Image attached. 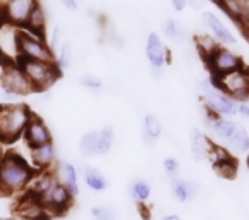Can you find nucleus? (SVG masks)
<instances>
[{
	"label": "nucleus",
	"mask_w": 249,
	"mask_h": 220,
	"mask_svg": "<svg viewBox=\"0 0 249 220\" xmlns=\"http://www.w3.org/2000/svg\"><path fill=\"white\" fill-rule=\"evenodd\" d=\"M22 140H24L28 148H36V147H41V145L52 143V141H53V136H52V131L47 126V122H45L40 115L33 114V117L30 119L24 132H22Z\"/></svg>",
	"instance_id": "obj_15"
},
{
	"label": "nucleus",
	"mask_w": 249,
	"mask_h": 220,
	"mask_svg": "<svg viewBox=\"0 0 249 220\" xmlns=\"http://www.w3.org/2000/svg\"><path fill=\"white\" fill-rule=\"evenodd\" d=\"M72 60H74L72 45H71V41H62V43L59 45V48L55 50V66L62 73V71L69 69Z\"/></svg>",
	"instance_id": "obj_26"
},
{
	"label": "nucleus",
	"mask_w": 249,
	"mask_h": 220,
	"mask_svg": "<svg viewBox=\"0 0 249 220\" xmlns=\"http://www.w3.org/2000/svg\"><path fill=\"white\" fill-rule=\"evenodd\" d=\"M196 88H198L199 95H201L208 114L227 119H232L237 115V102L229 95H225L224 92H220L212 79H199L196 83Z\"/></svg>",
	"instance_id": "obj_4"
},
{
	"label": "nucleus",
	"mask_w": 249,
	"mask_h": 220,
	"mask_svg": "<svg viewBox=\"0 0 249 220\" xmlns=\"http://www.w3.org/2000/svg\"><path fill=\"white\" fill-rule=\"evenodd\" d=\"M91 217L93 220H117V215L110 206H93Z\"/></svg>",
	"instance_id": "obj_31"
},
{
	"label": "nucleus",
	"mask_w": 249,
	"mask_h": 220,
	"mask_svg": "<svg viewBox=\"0 0 249 220\" xmlns=\"http://www.w3.org/2000/svg\"><path fill=\"white\" fill-rule=\"evenodd\" d=\"M79 151L83 157H98V132L89 131L81 136Z\"/></svg>",
	"instance_id": "obj_27"
},
{
	"label": "nucleus",
	"mask_w": 249,
	"mask_h": 220,
	"mask_svg": "<svg viewBox=\"0 0 249 220\" xmlns=\"http://www.w3.org/2000/svg\"><path fill=\"white\" fill-rule=\"evenodd\" d=\"M203 22H205V26L208 28L210 37L218 45H224V47H231V48L237 45L235 35L232 33L231 28H229L215 12H205V14H203Z\"/></svg>",
	"instance_id": "obj_16"
},
{
	"label": "nucleus",
	"mask_w": 249,
	"mask_h": 220,
	"mask_svg": "<svg viewBox=\"0 0 249 220\" xmlns=\"http://www.w3.org/2000/svg\"><path fill=\"white\" fill-rule=\"evenodd\" d=\"M19 67L26 77L30 79L35 93H43L57 83L60 77V71L57 69L55 62H41V60H19Z\"/></svg>",
	"instance_id": "obj_5"
},
{
	"label": "nucleus",
	"mask_w": 249,
	"mask_h": 220,
	"mask_svg": "<svg viewBox=\"0 0 249 220\" xmlns=\"http://www.w3.org/2000/svg\"><path fill=\"white\" fill-rule=\"evenodd\" d=\"M212 147L210 140L206 138V134L198 128H193L189 132V150H191V157L195 162H203L206 160V155L208 150Z\"/></svg>",
	"instance_id": "obj_21"
},
{
	"label": "nucleus",
	"mask_w": 249,
	"mask_h": 220,
	"mask_svg": "<svg viewBox=\"0 0 249 220\" xmlns=\"http://www.w3.org/2000/svg\"><path fill=\"white\" fill-rule=\"evenodd\" d=\"M60 4H62L64 9L71 12H76L79 9V0H60Z\"/></svg>",
	"instance_id": "obj_35"
},
{
	"label": "nucleus",
	"mask_w": 249,
	"mask_h": 220,
	"mask_svg": "<svg viewBox=\"0 0 249 220\" xmlns=\"http://www.w3.org/2000/svg\"><path fill=\"white\" fill-rule=\"evenodd\" d=\"M161 33L167 40L174 41V43H186L187 40V31L179 21L176 19H167L161 26Z\"/></svg>",
	"instance_id": "obj_25"
},
{
	"label": "nucleus",
	"mask_w": 249,
	"mask_h": 220,
	"mask_svg": "<svg viewBox=\"0 0 249 220\" xmlns=\"http://www.w3.org/2000/svg\"><path fill=\"white\" fill-rule=\"evenodd\" d=\"M0 2H2V0H0Z\"/></svg>",
	"instance_id": "obj_44"
},
{
	"label": "nucleus",
	"mask_w": 249,
	"mask_h": 220,
	"mask_svg": "<svg viewBox=\"0 0 249 220\" xmlns=\"http://www.w3.org/2000/svg\"><path fill=\"white\" fill-rule=\"evenodd\" d=\"M52 174H53L57 183H60L67 191H69L72 198H77V196H79V193H81L79 170L76 169V165L71 164V162H59V164L53 165Z\"/></svg>",
	"instance_id": "obj_17"
},
{
	"label": "nucleus",
	"mask_w": 249,
	"mask_h": 220,
	"mask_svg": "<svg viewBox=\"0 0 249 220\" xmlns=\"http://www.w3.org/2000/svg\"><path fill=\"white\" fill-rule=\"evenodd\" d=\"M19 41H21V28L11 22H0V62L18 64L21 60L19 55Z\"/></svg>",
	"instance_id": "obj_12"
},
{
	"label": "nucleus",
	"mask_w": 249,
	"mask_h": 220,
	"mask_svg": "<svg viewBox=\"0 0 249 220\" xmlns=\"http://www.w3.org/2000/svg\"><path fill=\"white\" fill-rule=\"evenodd\" d=\"M198 47H199V52H201L203 57H206L210 52H213L216 47H218V43H216L212 37H198Z\"/></svg>",
	"instance_id": "obj_33"
},
{
	"label": "nucleus",
	"mask_w": 249,
	"mask_h": 220,
	"mask_svg": "<svg viewBox=\"0 0 249 220\" xmlns=\"http://www.w3.org/2000/svg\"><path fill=\"white\" fill-rule=\"evenodd\" d=\"M160 220H180V217L179 215H165V217H161Z\"/></svg>",
	"instance_id": "obj_38"
},
{
	"label": "nucleus",
	"mask_w": 249,
	"mask_h": 220,
	"mask_svg": "<svg viewBox=\"0 0 249 220\" xmlns=\"http://www.w3.org/2000/svg\"><path fill=\"white\" fill-rule=\"evenodd\" d=\"M38 198H40V202L43 203V206L47 208V212L50 213L52 219L57 215L66 213L67 210L71 208L72 200H74L72 196H71L69 191H67L60 183L55 181V177H53V181L48 184L47 189L41 191L40 195H38Z\"/></svg>",
	"instance_id": "obj_9"
},
{
	"label": "nucleus",
	"mask_w": 249,
	"mask_h": 220,
	"mask_svg": "<svg viewBox=\"0 0 249 220\" xmlns=\"http://www.w3.org/2000/svg\"><path fill=\"white\" fill-rule=\"evenodd\" d=\"M187 5H189V7H193L195 11L201 12L203 9H205V5H206V0H187Z\"/></svg>",
	"instance_id": "obj_36"
},
{
	"label": "nucleus",
	"mask_w": 249,
	"mask_h": 220,
	"mask_svg": "<svg viewBox=\"0 0 249 220\" xmlns=\"http://www.w3.org/2000/svg\"><path fill=\"white\" fill-rule=\"evenodd\" d=\"M19 55L24 60H41V62H55V55L48 45L45 35L21 28V41H19Z\"/></svg>",
	"instance_id": "obj_6"
},
{
	"label": "nucleus",
	"mask_w": 249,
	"mask_h": 220,
	"mask_svg": "<svg viewBox=\"0 0 249 220\" xmlns=\"http://www.w3.org/2000/svg\"><path fill=\"white\" fill-rule=\"evenodd\" d=\"M163 134V124L155 114H148L143 119V141L148 147L157 145V141Z\"/></svg>",
	"instance_id": "obj_22"
},
{
	"label": "nucleus",
	"mask_w": 249,
	"mask_h": 220,
	"mask_svg": "<svg viewBox=\"0 0 249 220\" xmlns=\"http://www.w3.org/2000/svg\"><path fill=\"white\" fill-rule=\"evenodd\" d=\"M81 174H83V179H85L86 186L89 187L95 193H102L108 187V181L103 176V172H100L96 167H91V165H83L81 169Z\"/></svg>",
	"instance_id": "obj_23"
},
{
	"label": "nucleus",
	"mask_w": 249,
	"mask_h": 220,
	"mask_svg": "<svg viewBox=\"0 0 249 220\" xmlns=\"http://www.w3.org/2000/svg\"><path fill=\"white\" fill-rule=\"evenodd\" d=\"M237 115L249 121V102H237Z\"/></svg>",
	"instance_id": "obj_34"
},
{
	"label": "nucleus",
	"mask_w": 249,
	"mask_h": 220,
	"mask_svg": "<svg viewBox=\"0 0 249 220\" xmlns=\"http://www.w3.org/2000/svg\"><path fill=\"white\" fill-rule=\"evenodd\" d=\"M129 198L136 203V205H144L146 202H150L151 198V184L146 179H134L129 184Z\"/></svg>",
	"instance_id": "obj_24"
},
{
	"label": "nucleus",
	"mask_w": 249,
	"mask_h": 220,
	"mask_svg": "<svg viewBox=\"0 0 249 220\" xmlns=\"http://www.w3.org/2000/svg\"><path fill=\"white\" fill-rule=\"evenodd\" d=\"M16 213L19 220H50V213L43 206L38 196H35L30 191H24L16 205Z\"/></svg>",
	"instance_id": "obj_14"
},
{
	"label": "nucleus",
	"mask_w": 249,
	"mask_h": 220,
	"mask_svg": "<svg viewBox=\"0 0 249 220\" xmlns=\"http://www.w3.org/2000/svg\"><path fill=\"white\" fill-rule=\"evenodd\" d=\"M33 110L30 105L21 102H11L0 105V141L12 143L22 138L26 126L33 117Z\"/></svg>",
	"instance_id": "obj_3"
},
{
	"label": "nucleus",
	"mask_w": 249,
	"mask_h": 220,
	"mask_svg": "<svg viewBox=\"0 0 249 220\" xmlns=\"http://www.w3.org/2000/svg\"><path fill=\"white\" fill-rule=\"evenodd\" d=\"M40 4V0H2L0 2V18L18 28H26L31 14Z\"/></svg>",
	"instance_id": "obj_11"
},
{
	"label": "nucleus",
	"mask_w": 249,
	"mask_h": 220,
	"mask_svg": "<svg viewBox=\"0 0 249 220\" xmlns=\"http://www.w3.org/2000/svg\"><path fill=\"white\" fill-rule=\"evenodd\" d=\"M206 66L208 69L213 73V76H224V74L231 73V71H235L239 67H242V57L234 52L231 47H224V45H218L213 52H210L205 57Z\"/></svg>",
	"instance_id": "obj_10"
},
{
	"label": "nucleus",
	"mask_w": 249,
	"mask_h": 220,
	"mask_svg": "<svg viewBox=\"0 0 249 220\" xmlns=\"http://www.w3.org/2000/svg\"><path fill=\"white\" fill-rule=\"evenodd\" d=\"M248 167H249V155H248Z\"/></svg>",
	"instance_id": "obj_41"
},
{
	"label": "nucleus",
	"mask_w": 249,
	"mask_h": 220,
	"mask_svg": "<svg viewBox=\"0 0 249 220\" xmlns=\"http://www.w3.org/2000/svg\"><path fill=\"white\" fill-rule=\"evenodd\" d=\"M161 167H163V172L170 177H176L180 170V164L176 157H167L163 160V164H161Z\"/></svg>",
	"instance_id": "obj_32"
},
{
	"label": "nucleus",
	"mask_w": 249,
	"mask_h": 220,
	"mask_svg": "<svg viewBox=\"0 0 249 220\" xmlns=\"http://www.w3.org/2000/svg\"><path fill=\"white\" fill-rule=\"evenodd\" d=\"M220 7L249 33V0H218Z\"/></svg>",
	"instance_id": "obj_19"
},
{
	"label": "nucleus",
	"mask_w": 249,
	"mask_h": 220,
	"mask_svg": "<svg viewBox=\"0 0 249 220\" xmlns=\"http://www.w3.org/2000/svg\"><path fill=\"white\" fill-rule=\"evenodd\" d=\"M213 83L220 92H224L235 102H249V69L239 67L235 71L224 74V76L213 77Z\"/></svg>",
	"instance_id": "obj_7"
},
{
	"label": "nucleus",
	"mask_w": 249,
	"mask_h": 220,
	"mask_svg": "<svg viewBox=\"0 0 249 220\" xmlns=\"http://www.w3.org/2000/svg\"><path fill=\"white\" fill-rule=\"evenodd\" d=\"M0 88L11 96H28L33 95V86L26 77L19 64H4L0 73Z\"/></svg>",
	"instance_id": "obj_8"
},
{
	"label": "nucleus",
	"mask_w": 249,
	"mask_h": 220,
	"mask_svg": "<svg viewBox=\"0 0 249 220\" xmlns=\"http://www.w3.org/2000/svg\"><path fill=\"white\" fill-rule=\"evenodd\" d=\"M79 85L89 92H100L103 88V79L95 74H85V76H81Z\"/></svg>",
	"instance_id": "obj_30"
},
{
	"label": "nucleus",
	"mask_w": 249,
	"mask_h": 220,
	"mask_svg": "<svg viewBox=\"0 0 249 220\" xmlns=\"http://www.w3.org/2000/svg\"><path fill=\"white\" fill-rule=\"evenodd\" d=\"M36 170L19 153H0V193L22 195L30 187Z\"/></svg>",
	"instance_id": "obj_1"
},
{
	"label": "nucleus",
	"mask_w": 249,
	"mask_h": 220,
	"mask_svg": "<svg viewBox=\"0 0 249 220\" xmlns=\"http://www.w3.org/2000/svg\"><path fill=\"white\" fill-rule=\"evenodd\" d=\"M144 54H146V60L155 76H161V69L169 62V48L165 45L163 38L158 33H155V31H151L148 35L146 45H144Z\"/></svg>",
	"instance_id": "obj_13"
},
{
	"label": "nucleus",
	"mask_w": 249,
	"mask_h": 220,
	"mask_svg": "<svg viewBox=\"0 0 249 220\" xmlns=\"http://www.w3.org/2000/svg\"><path fill=\"white\" fill-rule=\"evenodd\" d=\"M50 220H53V219H50Z\"/></svg>",
	"instance_id": "obj_43"
},
{
	"label": "nucleus",
	"mask_w": 249,
	"mask_h": 220,
	"mask_svg": "<svg viewBox=\"0 0 249 220\" xmlns=\"http://www.w3.org/2000/svg\"><path fill=\"white\" fill-rule=\"evenodd\" d=\"M0 22H2V18H0Z\"/></svg>",
	"instance_id": "obj_42"
},
{
	"label": "nucleus",
	"mask_w": 249,
	"mask_h": 220,
	"mask_svg": "<svg viewBox=\"0 0 249 220\" xmlns=\"http://www.w3.org/2000/svg\"><path fill=\"white\" fill-rule=\"evenodd\" d=\"M45 26H47V16H45L43 5H41V2H40V4L36 5V9L33 11V14H31L30 21H28V26H26V30L45 35Z\"/></svg>",
	"instance_id": "obj_29"
},
{
	"label": "nucleus",
	"mask_w": 249,
	"mask_h": 220,
	"mask_svg": "<svg viewBox=\"0 0 249 220\" xmlns=\"http://www.w3.org/2000/svg\"><path fill=\"white\" fill-rule=\"evenodd\" d=\"M98 155H107L115 143V129L112 126H103L98 129Z\"/></svg>",
	"instance_id": "obj_28"
},
{
	"label": "nucleus",
	"mask_w": 249,
	"mask_h": 220,
	"mask_svg": "<svg viewBox=\"0 0 249 220\" xmlns=\"http://www.w3.org/2000/svg\"><path fill=\"white\" fill-rule=\"evenodd\" d=\"M206 128L210 129L213 136L220 143L224 145L225 150H231V153H246L249 151V132L239 122L227 117L208 114Z\"/></svg>",
	"instance_id": "obj_2"
},
{
	"label": "nucleus",
	"mask_w": 249,
	"mask_h": 220,
	"mask_svg": "<svg viewBox=\"0 0 249 220\" xmlns=\"http://www.w3.org/2000/svg\"><path fill=\"white\" fill-rule=\"evenodd\" d=\"M170 191H172V196L176 202L179 203H187L191 200H195L196 196L199 195V186L196 183L189 179H182V177H174L172 186H170Z\"/></svg>",
	"instance_id": "obj_20"
},
{
	"label": "nucleus",
	"mask_w": 249,
	"mask_h": 220,
	"mask_svg": "<svg viewBox=\"0 0 249 220\" xmlns=\"http://www.w3.org/2000/svg\"><path fill=\"white\" fill-rule=\"evenodd\" d=\"M28 150H30V160L28 162L36 172L52 170L53 165L57 164V148H55L53 141L36 148H28Z\"/></svg>",
	"instance_id": "obj_18"
},
{
	"label": "nucleus",
	"mask_w": 249,
	"mask_h": 220,
	"mask_svg": "<svg viewBox=\"0 0 249 220\" xmlns=\"http://www.w3.org/2000/svg\"><path fill=\"white\" fill-rule=\"evenodd\" d=\"M170 4L177 12H182L187 7V0H170Z\"/></svg>",
	"instance_id": "obj_37"
},
{
	"label": "nucleus",
	"mask_w": 249,
	"mask_h": 220,
	"mask_svg": "<svg viewBox=\"0 0 249 220\" xmlns=\"http://www.w3.org/2000/svg\"><path fill=\"white\" fill-rule=\"evenodd\" d=\"M0 73H2V62H0Z\"/></svg>",
	"instance_id": "obj_40"
},
{
	"label": "nucleus",
	"mask_w": 249,
	"mask_h": 220,
	"mask_svg": "<svg viewBox=\"0 0 249 220\" xmlns=\"http://www.w3.org/2000/svg\"><path fill=\"white\" fill-rule=\"evenodd\" d=\"M0 220H19V219H11V217H0Z\"/></svg>",
	"instance_id": "obj_39"
}]
</instances>
